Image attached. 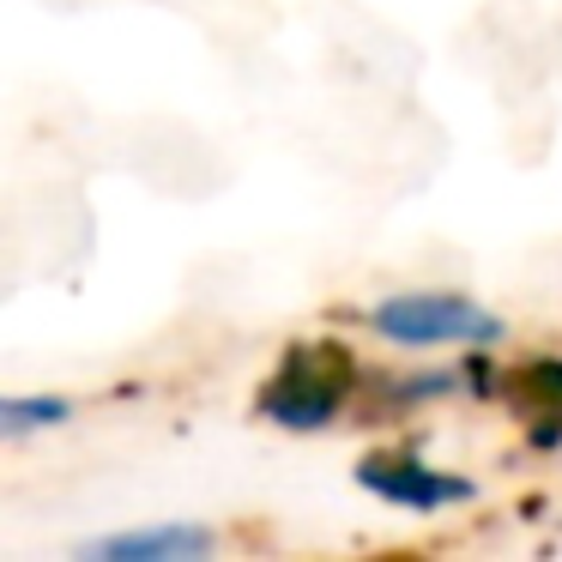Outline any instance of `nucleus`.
<instances>
[{
    "label": "nucleus",
    "instance_id": "obj_1",
    "mask_svg": "<svg viewBox=\"0 0 562 562\" xmlns=\"http://www.w3.org/2000/svg\"><path fill=\"white\" fill-rule=\"evenodd\" d=\"M321 351H291L284 357V369L267 381V393H260V412L272 417V424L284 429H321L333 412H339L345 387L357 381V363L345 351H333L327 345V369H315Z\"/></svg>",
    "mask_w": 562,
    "mask_h": 562
},
{
    "label": "nucleus",
    "instance_id": "obj_2",
    "mask_svg": "<svg viewBox=\"0 0 562 562\" xmlns=\"http://www.w3.org/2000/svg\"><path fill=\"white\" fill-rule=\"evenodd\" d=\"M375 333L393 345H490L502 321L465 296H393L375 308Z\"/></svg>",
    "mask_w": 562,
    "mask_h": 562
},
{
    "label": "nucleus",
    "instance_id": "obj_3",
    "mask_svg": "<svg viewBox=\"0 0 562 562\" xmlns=\"http://www.w3.org/2000/svg\"><path fill=\"white\" fill-rule=\"evenodd\" d=\"M369 496L393 502V508H417V514H436V508H453V502H472V484L453 472H436L424 460H405V453H375V460L357 465Z\"/></svg>",
    "mask_w": 562,
    "mask_h": 562
},
{
    "label": "nucleus",
    "instance_id": "obj_4",
    "mask_svg": "<svg viewBox=\"0 0 562 562\" xmlns=\"http://www.w3.org/2000/svg\"><path fill=\"white\" fill-rule=\"evenodd\" d=\"M79 557L98 562H188V557H212V532L200 526H158V532H122V538H98Z\"/></svg>",
    "mask_w": 562,
    "mask_h": 562
},
{
    "label": "nucleus",
    "instance_id": "obj_5",
    "mask_svg": "<svg viewBox=\"0 0 562 562\" xmlns=\"http://www.w3.org/2000/svg\"><path fill=\"white\" fill-rule=\"evenodd\" d=\"M74 405L67 400H7L0 405V429L7 436H25V429H43V424H67Z\"/></svg>",
    "mask_w": 562,
    "mask_h": 562
},
{
    "label": "nucleus",
    "instance_id": "obj_6",
    "mask_svg": "<svg viewBox=\"0 0 562 562\" xmlns=\"http://www.w3.org/2000/svg\"><path fill=\"white\" fill-rule=\"evenodd\" d=\"M520 387H526V400H538L544 412H557V405H562V363H557V357L526 363L520 369Z\"/></svg>",
    "mask_w": 562,
    "mask_h": 562
}]
</instances>
